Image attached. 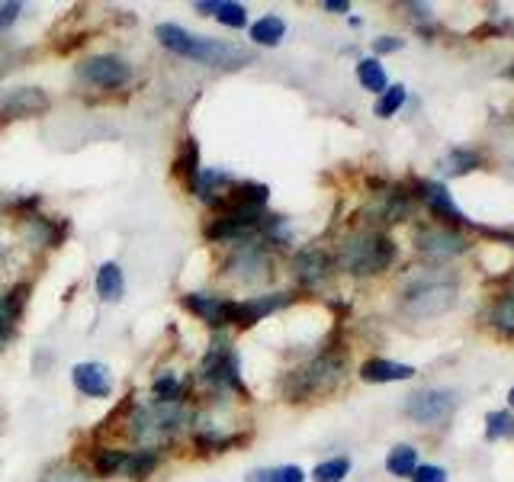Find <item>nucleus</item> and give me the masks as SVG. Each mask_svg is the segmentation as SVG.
Segmentation results:
<instances>
[{
  "label": "nucleus",
  "mask_w": 514,
  "mask_h": 482,
  "mask_svg": "<svg viewBox=\"0 0 514 482\" xmlns=\"http://www.w3.org/2000/svg\"><path fill=\"white\" fill-rule=\"evenodd\" d=\"M48 94L39 87H16L0 97V119H29L48 109Z\"/></svg>",
  "instance_id": "nucleus-11"
},
{
  "label": "nucleus",
  "mask_w": 514,
  "mask_h": 482,
  "mask_svg": "<svg viewBox=\"0 0 514 482\" xmlns=\"http://www.w3.org/2000/svg\"><path fill=\"white\" fill-rule=\"evenodd\" d=\"M396 261V241L383 231H354L341 241L338 264L354 277L383 273Z\"/></svg>",
  "instance_id": "nucleus-1"
},
{
  "label": "nucleus",
  "mask_w": 514,
  "mask_h": 482,
  "mask_svg": "<svg viewBox=\"0 0 514 482\" xmlns=\"http://www.w3.org/2000/svg\"><path fill=\"white\" fill-rule=\"evenodd\" d=\"M190 421V412L183 408V402H158L151 399L149 405L136 408V415L128 418V435L136 437L139 444H155L168 441Z\"/></svg>",
  "instance_id": "nucleus-2"
},
{
  "label": "nucleus",
  "mask_w": 514,
  "mask_h": 482,
  "mask_svg": "<svg viewBox=\"0 0 514 482\" xmlns=\"http://www.w3.org/2000/svg\"><path fill=\"white\" fill-rule=\"evenodd\" d=\"M71 380H75L77 393L87 395V399H107V395L113 393V374H109L103 364H94V360L75 364Z\"/></svg>",
  "instance_id": "nucleus-14"
},
{
  "label": "nucleus",
  "mask_w": 514,
  "mask_h": 482,
  "mask_svg": "<svg viewBox=\"0 0 514 482\" xmlns=\"http://www.w3.org/2000/svg\"><path fill=\"white\" fill-rule=\"evenodd\" d=\"M492 325L505 334H514V292H508V296H501L499 303H495Z\"/></svg>",
  "instance_id": "nucleus-34"
},
{
  "label": "nucleus",
  "mask_w": 514,
  "mask_h": 482,
  "mask_svg": "<svg viewBox=\"0 0 514 482\" xmlns=\"http://www.w3.org/2000/svg\"><path fill=\"white\" fill-rule=\"evenodd\" d=\"M447 174H469V170L479 168V155L476 151H454V155L444 161Z\"/></svg>",
  "instance_id": "nucleus-36"
},
{
  "label": "nucleus",
  "mask_w": 514,
  "mask_h": 482,
  "mask_svg": "<svg viewBox=\"0 0 514 482\" xmlns=\"http://www.w3.org/2000/svg\"><path fill=\"white\" fill-rule=\"evenodd\" d=\"M264 219H267L264 210H251V206H222V212L206 225L203 235H206V241H216V245L219 241H222V245H229V241L242 245V241H248L251 235L261 231Z\"/></svg>",
  "instance_id": "nucleus-5"
},
{
  "label": "nucleus",
  "mask_w": 514,
  "mask_h": 482,
  "mask_svg": "<svg viewBox=\"0 0 514 482\" xmlns=\"http://www.w3.org/2000/svg\"><path fill=\"white\" fill-rule=\"evenodd\" d=\"M158 402H183V383L177 380V374H161L151 386Z\"/></svg>",
  "instance_id": "nucleus-32"
},
{
  "label": "nucleus",
  "mask_w": 514,
  "mask_h": 482,
  "mask_svg": "<svg viewBox=\"0 0 514 482\" xmlns=\"http://www.w3.org/2000/svg\"><path fill=\"white\" fill-rule=\"evenodd\" d=\"M508 402H511V405H514V389H511V393H508Z\"/></svg>",
  "instance_id": "nucleus-42"
},
{
  "label": "nucleus",
  "mask_w": 514,
  "mask_h": 482,
  "mask_svg": "<svg viewBox=\"0 0 514 482\" xmlns=\"http://www.w3.org/2000/svg\"><path fill=\"white\" fill-rule=\"evenodd\" d=\"M514 435V415L511 412H492L486 418V441H501Z\"/></svg>",
  "instance_id": "nucleus-33"
},
{
  "label": "nucleus",
  "mask_w": 514,
  "mask_h": 482,
  "mask_svg": "<svg viewBox=\"0 0 514 482\" xmlns=\"http://www.w3.org/2000/svg\"><path fill=\"white\" fill-rule=\"evenodd\" d=\"M248 482H305V473L293 463L286 467H273V469H254L248 476Z\"/></svg>",
  "instance_id": "nucleus-30"
},
{
  "label": "nucleus",
  "mask_w": 514,
  "mask_h": 482,
  "mask_svg": "<svg viewBox=\"0 0 514 482\" xmlns=\"http://www.w3.org/2000/svg\"><path fill=\"white\" fill-rule=\"evenodd\" d=\"M200 145L197 138H183V149L180 155L174 158V174L180 177L183 184H187V190L193 193V184H197V177H200Z\"/></svg>",
  "instance_id": "nucleus-20"
},
{
  "label": "nucleus",
  "mask_w": 514,
  "mask_h": 482,
  "mask_svg": "<svg viewBox=\"0 0 514 482\" xmlns=\"http://www.w3.org/2000/svg\"><path fill=\"white\" fill-rule=\"evenodd\" d=\"M77 77L94 84V87L119 90L132 81V65L126 58H119V55H90V58H84L77 65Z\"/></svg>",
  "instance_id": "nucleus-7"
},
{
  "label": "nucleus",
  "mask_w": 514,
  "mask_h": 482,
  "mask_svg": "<svg viewBox=\"0 0 514 482\" xmlns=\"http://www.w3.org/2000/svg\"><path fill=\"white\" fill-rule=\"evenodd\" d=\"M68 229H71L68 222H55V219H46V216H29L26 219L29 245L55 248V245H61V238L68 235Z\"/></svg>",
  "instance_id": "nucleus-19"
},
{
  "label": "nucleus",
  "mask_w": 514,
  "mask_h": 482,
  "mask_svg": "<svg viewBox=\"0 0 514 482\" xmlns=\"http://www.w3.org/2000/svg\"><path fill=\"white\" fill-rule=\"evenodd\" d=\"M183 306L193 315H200L210 328H225V325H231L235 299L216 296V292H187V296H183Z\"/></svg>",
  "instance_id": "nucleus-10"
},
{
  "label": "nucleus",
  "mask_w": 514,
  "mask_h": 482,
  "mask_svg": "<svg viewBox=\"0 0 514 482\" xmlns=\"http://www.w3.org/2000/svg\"><path fill=\"white\" fill-rule=\"evenodd\" d=\"M212 16L229 29L248 26V10H244V4H238V0H216V14Z\"/></svg>",
  "instance_id": "nucleus-28"
},
{
  "label": "nucleus",
  "mask_w": 514,
  "mask_h": 482,
  "mask_svg": "<svg viewBox=\"0 0 514 482\" xmlns=\"http://www.w3.org/2000/svg\"><path fill=\"white\" fill-rule=\"evenodd\" d=\"M402 46H406V42L396 39V36H383V39L373 42V52H376V55H389V52H399Z\"/></svg>",
  "instance_id": "nucleus-40"
},
{
  "label": "nucleus",
  "mask_w": 514,
  "mask_h": 482,
  "mask_svg": "<svg viewBox=\"0 0 514 482\" xmlns=\"http://www.w3.org/2000/svg\"><path fill=\"white\" fill-rule=\"evenodd\" d=\"M180 58L206 65V68H225V71H238V68H244V65H254V52H248L244 46H235V42L210 39V36H190Z\"/></svg>",
  "instance_id": "nucleus-4"
},
{
  "label": "nucleus",
  "mask_w": 514,
  "mask_h": 482,
  "mask_svg": "<svg viewBox=\"0 0 514 482\" xmlns=\"http://www.w3.org/2000/svg\"><path fill=\"white\" fill-rule=\"evenodd\" d=\"M421 200L431 206V212H437V219H450V222H463L460 210H457L454 197L447 193L444 184H421Z\"/></svg>",
  "instance_id": "nucleus-21"
},
{
  "label": "nucleus",
  "mask_w": 514,
  "mask_h": 482,
  "mask_svg": "<svg viewBox=\"0 0 514 482\" xmlns=\"http://www.w3.org/2000/svg\"><path fill=\"white\" fill-rule=\"evenodd\" d=\"M418 248L421 254L434 261H447V258H457V254L467 251V238L454 229H421L418 231Z\"/></svg>",
  "instance_id": "nucleus-13"
},
{
  "label": "nucleus",
  "mask_w": 514,
  "mask_h": 482,
  "mask_svg": "<svg viewBox=\"0 0 514 482\" xmlns=\"http://www.w3.org/2000/svg\"><path fill=\"white\" fill-rule=\"evenodd\" d=\"M23 14V4H16V0H10V4H0V29H10L16 20H20Z\"/></svg>",
  "instance_id": "nucleus-39"
},
{
  "label": "nucleus",
  "mask_w": 514,
  "mask_h": 482,
  "mask_svg": "<svg viewBox=\"0 0 514 482\" xmlns=\"http://www.w3.org/2000/svg\"><path fill=\"white\" fill-rule=\"evenodd\" d=\"M248 36H251L254 46H280L283 36H286V23L280 20L277 14H267V16H261L257 23H251Z\"/></svg>",
  "instance_id": "nucleus-24"
},
{
  "label": "nucleus",
  "mask_w": 514,
  "mask_h": 482,
  "mask_svg": "<svg viewBox=\"0 0 514 482\" xmlns=\"http://www.w3.org/2000/svg\"><path fill=\"white\" fill-rule=\"evenodd\" d=\"M126 456H128V450L97 447L94 456H90V463H94V473L100 476V479H109V476L122 473V467H126Z\"/></svg>",
  "instance_id": "nucleus-26"
},
{
  "label": "nucleus",
  "mask_w": 514,
  "mask_h": 482,
  "mask_svg": "<svg viewBox=\"0 0 514 482\" xmlns=\"http://www.w3.org/2000/svg\"><path fill=\"white\" fill-rule=\"evenodd\" d=\"M39 482H87V476L81 473L77 467H68V463H61V467H52L39 476Z\"/></svg>",
  "instance_id": "nucleus-37"
},
{
  "label": "nucleus",
  "mask_w": 514,
  "mask_h": 482,
  "mask_svg": "<svg viewBox=\"0 0 514 482\" xmlns=\"http://www.w3.org/2000/svg\"><path fill=\"white\" fill-rule=\"evenodd\" d=\"M341 374H344V357L334 351H325L322 357L305 364L303 370H293L283 380V393L290 402H305L315 393H328L341 380Z\"/></svg>",
  "instance_id": "nucleus-3"
},
{
  "label": "nucleus",
  "mask_w": 514,
  "mask_h": 482,
  "mask_svg": "<svg viewBox=\"0 0 514 482\" xmlns=\"http://www.w3.org/2000/svg\"><path fill=\"white\" fill-rule=\"evenodd\" d=\"M293 271H296V280L303 286H318L332 273V258H328L322 248H305V251H299L296 261H293Z\"/></svg>",
  "instance_id": "nucleus-15"
},
{
  "label": "nucleus",
  "mask_w": 514,
  "mask_h": 482,
  "mask_svg": "<svg viewBox=\"0 0 514 482\" xmlns=\"http://www.w3.org/2000/svg\"><path fill=\"white\" fill-rule=\"evenodd\" d=\"M450 412H454V395L444 389H418L406 402V415L418 425H440L450 418Z\"/></svg>",
  "instance_id": "nucleus-9"
},
{
  "label": "nucleus",
  "mask_w": 514,
  "mask_h": 482,
  "mask_svg": "<svg viewBox=\"0 0 514 482\" xmlns=\"http://www.w3.org/2000/svg\"><path fill=\"white\" fill-rule=\"evenodd\" d=\"M412 482H447V469L425 463V467H418V469L412 473Z\"/></svg>",
  "instance_id": "nucleus-38"
},
{
  "label": "nucleus",
  "mask_w": 514,
  "mask_h": 482,
  "mask_svg": "<svg viewBox=\"0 0 514 482\" xmlns=\"http://www.w3.org/2000/svg\"><path fill=\"white\" fill-rule=\"evenodd\" d=\"M325 10L328 14H347L351 4H347V0H325Z\"/></svg>",
  "instance_id": "nucleus-41"
},
{
  "label": "nucleus",
  "mask_w": 514,
  "mask_h": 482,
  "mask_svg": "<svg viewBox=\"0 0 514 482\" xmlns=\"http://www.w3.org/2000/svg\"><path fill=\"white\" fill-rule=\"evenodd\" d=\"M370 212L379 222H402L412 212V197L406 190H399V187H393V190L376 193V203L370 206Z\"/></svg>",
  "instance_id": "nucleus-18"
},
{
  "label": "nucleus",
  "mask_w": 514,
  "mask_h": 482,
  "mask_svg": "<svg viewBox=\"0 0 514 482\" xmlns=\"http://www.w3.org/2000/svg\"><path fill=\"white\" fill-rule=\"evenodd\" d=\"M347 473H351V460H347V456H334V460L318 463V467L312 469V479L315 482H341Z\"/></svg>",
  "instance_id": "nucleus-31"
},
{
  "label": "nucleus",
  "mask_w": 514,
  "mask_h": 482,
  "mask_svg": "<svg viewBox=\"0 0 514 482\" xmlns=\"http://www.w3.org/2000/svg\"><path fill=\"white\" fill-rule=\"evenodd\" d=\"M386 469L393 476H412L415 469H418V450L412 447V444H399V447H393V454H389V460H386Z\"/></svg>",
  "instance_id": "nucleus-27"
},
{
  "label": "nucleus",
  "mask_w": 514,
  "mask_h": 482,
  "mask_svg": "<svg viewBox=\"0 0 514 482\" xmlns=\"http://www.w3.org/2000/svg\"><path fill=\"white\" fill-rule=\"evenodd\" d=\"M290 303H293L290 292H267V296H251V299H244V303H238V299H235L231 325L251 328V325H257L261 319H267L271 313H277V309L290 306Z\"/></svg>",
  "instance_id": "nucleus-12"
},
{
  "label": "nucleus",
  "mask_w": 514,
  "mask_h": 482,
  "mask_svg": "<svg viewBox=\"0 0 514 482\" xmlns=\"http://www.w3.org/2000/svg\"><path fill=\"white\" fill-rule=\"evenodd\" d=\"M457 303V286L444 283V280H421L406 292V309L418 319H431L440 315Z\"/></svg>",
  "instance_id": "nucleus-6"
},
{
  "label": "nucleus",
  "mask_w": 514,
  "mask_h": 482,
  "mask_svg": "<svg viewBox=\"0 0 514 482\" xmlns=\"http://www.w3.org/2000/svg\"><path fill=\"white\" fill-rule=\"evenodd\" d=\"M406 103V87L402 84H393V87H386L383 94H379V100H376V116H393V113H399V107Z\"/></svg>",
  "instance_id": "nucleus-35"
},
{
  "label": "nucleus",
  "mask_w": 514,
  "mask_h": 482,
  "mask_svg": "<svg viewBox=\"0 0 514 482\" xmlns=\"http://www.w3.org/2000/svg\"><path fill=\"white\" fill-rule=\"evenodd\" d=\"M161 463V450L158 447H142V450H128L126 456V467H122V473L128 476V479H145V476L155 473V467Z\"/></svg>",
  "instance_id": "nucleus-25"
},
{
  "label": "nucleus",
  "mask_w": 514,
  "mask_h": 482,
  "mask_svg": "<svg viewBox=\"0 0 514 482\" xmlns=\"http://www.w3.org/2000/svg\"><path fill=\"white\" fill-rule=\"evenodd\" d=\"M248 441V435H222V431L216 428H203L193 435V447L200 450V454H225V450L238 447V444Z\"/></svg>",
  "instance_id": "nucleus-23"
},
{
  "label": "nucleus",
  "mask_w": 514,
  "mask_h": 482,
  "mask_svg": "<svg viewBox=\"0 0 514 482\" xmlns=\"http://www.w3.org/2000/svg\"><path fill=\"white\" fill-rule=\"evenodd\" d=\"M357 81L364 84L366 90H373V94H383V90H386L383 65H379L376 58H360V62H357Z\"/></svg>",
  "instance_id": "nucleus-29"
},
{
  "label": "nucleus",
  "mask_w": 514,
  "mask_h": 482,
  "mask_svg": "<svg viewBox=\"0 0 514 482\" xmlns=\"http://www.w3.org/2000/svg\"><path fill=\"white\" fill-rule=\"evenodd\" d=\"M97 292H100L103 303H119L122 292H126V277H122V267L116 261H107L97 271Z\"/></svg>",
  "instance_id": "nucleus-22"
},
{
  "label": "nucleus",
  "mask_w": 514,
  "mask_h": 482,
  "mask_svg": "<svg viewBox=\"0 0 514 482\" xmlns=\"http://www.w3.org/2000/svg\"><path fill=\"white\" fill-rule=\"evenodd\" d=\"M235 184V177L222 168H212V170H200L197 184H193V197H200L206 206H222L225 193L231 190Z\"/></svg>",
  "instance_id": "nucleus-16"
},
{
  "label": "nucleus",
  "mask_w": 514,
  "mask_h": 482,
  "mask_svg": "<svg viewBox=\"0 0 514 482\" xmlns=\"http://www.w3.org/2000/svg\"><path fill=\"white\" fill-rule=\"evenodd\" d=\"M412 376L415 367L396 364V360H386V357H373L360 367V380L366 383H402V380H412Z\"/></svg>",
  "instance_id": "nucleus-17"
},
{
  "label": "nucleus",
  "mask_w": 514,
  "mask_h": 482,
  "mask_svg": "<svg viewBox=\"0 0 514 482\" xmlns=\"http://www.w3.org/2000/svg\"><path fill=\"white\" fill-rule=\"evenodd\" d=\"M225 273L242 280V283H257V280L271 277V254L261 241H242L225 264Z\"/></svg>",
  "instance_id": "nucleus-8"
}]
</instances>
